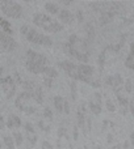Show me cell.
I'll list each match as a JSON object with an SVG mask.
<instances>
[{"label": "cell", "instance_id": "7c38bea8", "mask_svg": "<svg viewBox=\"0 0 134 149\" xmlns=\"http://www.w3.org/2000/svg\"><path fill=\"white\" fill-rule=\"evenodd\" d=\"M76 115H78V127L82 130L83 134H87V109H85L84 103H80L78 106V111H76Z\"/></svg>", "mask_w": 134, "mask_h": 149}, {"label": "cell", "instance_id": "b9f144b4", "mask_svg": "<svg viewBox=\"0 0 134 149\" xmlns=\"http://www.w3.org/2000/svg\"><path fill=\"white\" fill-rule=\"evenodd\" d=\"M91 86H92V88H100L101 86L100 80H93V81L91 82Z\"/></svg>", "mask_w": 134, "mask_h": 149}, {"label": "cell", "instance_id": "52a82bcc", "mask_svg": "<svg viewBox=\"0 0 134 149\" xmlns=\"http://www.w3.org/2000/svg\"><path fill=\"white\" fill-rule=\"evenodd\" d=\"M93 72H95V68L90 64H78L76 68V79L75 80H79V81L84 82V84L91 85V82L93 81L92 76Z\"/></svg>", "mask_w": 134, "mask_h": 149}, {"label": "cell", "instance_id": "6da1fadb", "mask_svg": "<svg viewBox=\"0 0 134 149\" xmlns=\"http://www.w3.org/2000/svg\"><path fill=\"white\" fill-rule=\"evenodd\" d=\"M25 67L29 72L34 74L44 73V71L49 67V59L46 58V55L39 54L34 50H28L26 51Z\"/></svg>", "mask_w": 134, "mask_h": 149}, {"label": "cell", "instance_id": "d590c367", "mask_svg": "<svg viewBox=\"0 0 134 149\" xmlns=\"http://www.w3.org/2000/svg\"><path fill=\"white\" fill-rule=\"evenodd\" d=\"M42 82L45 84V86L51 88L53 86V80L51 79H46V77H42Z\"/></svg>", "mask_w": 134, "mask_h": 149}, {"label": "cell", "instance_id": "ee69618b", "mask_svg": "<svg viewBox=\"0 0 134 149\" xmlns=\"http://www.w3.org/2000/svg\"><path fill=\"white\" fill-rule=\"evenodd\" d=\"M129 110L132 111V114H133V116H134V100L130 101V105H129Z\"/></svg>", "mask_w": 134, "mask_h": 149}, {"label": "cell", "instance_id": "603a6c76", "mask_svg": "<svg viewBox=\"0 0 134 149\" xmlns=\"http://www.w3.org/2000/svg\"><path fill=\"white\" fill-rule=\"evenodd\" d=\"M88 106H90V110L92 111V114L93 115H100L101 114V110H103V107L101 106H99L97 103H95L92 100H90V102H88Z\"/></svg>", "mask_w": 134, "mask_h": 149}, {"label": "cell", "instance_id": "2e32d148", "mask_svg": "<svg viewBox=\"0 0 134 149\" xmlns=\"http://www.w3.org/2000/svg\"><path fill=\"white\" fill-rule=\"evenodd\" d=\"M7 127L8 128H18L21 127V119L15 114H11L7 119Z\"/></svg>", "mask_w": 134, "mask_h": 149}, {"label": "cell", "instance_id": "5b68a950", "mask_svg": "<svg viewBox=\"0 0 134 149\" xmlns=\"http://www.w3.org/2000/svg\"><path fill=\"white\" fill-rule=\"evenodd\" d=\"M25 38L28 39V42L34 45H38V46H44V47H51L53 46V41L49 36L46 34L39 33L36 29H32L28 31V34L25 36Z\"/></svg>", "mask_w": 134, "mask_h": 149}, {"label": "cell", "instance_id": "83f0119b", "mask_svg": "<svg viewBox=\"0 0 134 149\" xmlns=\"http://www.w3.org/2000/svg\"><path fill=\"white\" fill-rule=\"evenodd\" d=\"M133 88H134V84H133V81L130 79H126V81H125V84H124V89H125V92L126 93H133Z\"/></svg>", "mask_w": 134, "mask_h": 149}, {"label": "cell", "instance_id": "ac0fdd59", "mask_svg": "<svg viewBox=\"0 0 134 149\" xmlns=\"http://www.w3.org/2000/svg\"><path fill=\"white\" fill-rule=\"evenodd\" d=\"M125 67H128V68H130V70L134 71V42L130 45L129 54H128V58L125 59Z\"/></svg>", "mask_w": 134, "mask_h": 149}, {"label": "cell", "instance_id": "7bdbcfd3", "mask_svg": "<svg viewBox=\"0 0 134 149\" xmlns=\"http://www.w3.org/2000/svg\"><path fill=\"white\" fill-rule=\"evenodd\" d=\"M65 114H70V105L67 100H65Z\"/></svg>", "mask_w": 134, "mask_h": 149}, {"label": "cell", "instance_id": "f35d334b", "mask_svg": "<svg viewBox=\"0 0 134 149\" xmlns=\"http://www.w3.org/2000/svg\"><path fill=\"white\" fill-rule=\"evenodd\" d=\"M41 149H54V148H53V145L50 144L49 141L44 140V141H42V145H41Z\"/></svg>", "mask_w": 134, "mask_h": 149}, {"label": "cell", "instance_id": "60d3db41", "mask_svg": "<svg viewBox=\"0 0 134 149\" xmlns=\"http://www.w3.org/2000/svg\"><path fill=\"white\" fill-rule=\"evenodd\" d=\"M29 30H30V28H29L28 25H23V26H21V29H20V31H21V34H23V36H26Z\"/></svg>", "mask_w": 134, "mask_h": 149}, {"label": "cell", "instance_id": "277c9868", "mask_svg": "<svg viewBox=\"0 0 134 149\" xmlns=\"http://www.w3.org/2000/svg\"><path fill=\"white\" fill-rule=\"evenodd\" d=\"M0 9L7 17L20 18L23 16V7L13 0H3L0 1Z\"/></svg>", "mask_w": 134, "mask_h": 149}, {"label": "cell", "instance_id": "44dd1931", "mask_svg": "<svg viewBox=\"0 0 134 149\" xmlns=\"http://www.w3.org/2000/svg\"><path fill=\"white\" fill-rule=\"evenodd\" d=\"M42 77H46V79H55V77H58V71L55 70V68L53 67H47L46 70L44 71V73H42Z\"/></svg>", "mask_w": 134, "mask_h": 149}, {"label": "cell", "instance_id": "836d02e7", "mask_svg": "<svg viewBox=\"0 0 134 149\" xmlns=\"http://www.w3.org/2000/svg\"><path fill=\"white\" fill-rule=\"evenodd\" d=\"M24 127H25V131H26V134H28V135H36V131H34V127L32 126L30 123H26Z\"/></svg>", "mask_w": 134, "mask_h": 149}, {"label": "cell", "instance_id": "5bb4252c", "mask_svg": "<svg viewBox=\"0 0 134 149\" xmlns=\"http://www.w3.org/2000/svg\"><path fill=\"white\" fill-rule=\"evenodd\" d=\"M58 17H59V20L63 22V25H65V24L66 25H71V24H74V20H75V16L72 15L68 9H61Z\"/></svg>", "mask_w": 134, "mask_h": 149}, {"label": "cell", "instance_id": "f1b7e54d", "mask_svg": "<svg viewBox=\"0 0 134 149\" xmlns=\"http://www.w3.org/2000/svg\"><path fill=\"white\" fill-rule=\"evenodd\" d=\"M92 101L95 103H97L99 106H101V103H103V95H101V93L100 92H95V93H93Z\"/></svg>", "mask_w": 134, "mask_h": 149}, {"label": "cell", "instance_id": "8992f818", "mask_svg": "<svg viewBox=\"0 0 134 149\" xmlns=\"http://www.w3.org/2000/svg\"><path fill=\"white\" fill-rule=\"evenodd\" d=\"M62 50L66 55H68V56L72 58V59L79 60V62H82L83 64H87V63L90 62V54H88V52H83V51L76 50L68 41L62 45Z\"/></svg>", "mask_w": 134, "mask_h": 149}, {"label": "cell", "instance_id": "8fae6325", "mask_svg": "<svg viewBox=\"0 0 134 149\" xmlns=\"http://www.w3.org/2000/svg\"><path fill=\"white\" fill-rule=\"evenodd\" d=\"M0 45H1V49L7 52L15 51L16 47H17V42H16L11 36L5 34L4 31L0 33Z\"/></svg>", "mask_w": 134, "mask_h": 149}, {"label": "cell", "instance_id": "4dcf8cb0", "mask_svg": "<svg viewBox=\"0 0 134 149\" xmlns=\"http://www.w3.org/2000/svg\"><path fill=\"white\" fill-rule=\"evenodd\" d=\"M42 115H44V118L47 119V120H50V122L53 120V111L50 110V107H45L44 109V114H42Z\"/></svg>", "mask_w": 134, "mask_h": 149}, {"label": "cell", "instance_id": "c3c4849f", "mask_svg": "<svg viewBox=\"0 0 134 149\" xmlns=\"http://www.w3.org/2000/svg\"><path fill=\"white\" fill-rule=\"evenodd\" d=\"M112 136H113V135H108V143H111V141H112V139H113Z\"/></svg>", "mask_w": 134, "mask_h": 149}, {"label": "cell", "instance_id": "ab89813d", "mask_svg": "<svg viewBox=\"0 0 134 149\" xmlns=\"http://www.w3.org/2000/svg\"><path fill=\"white\" fill-rule=\"evenodd\" d=\"M76 17H78V22H80V24H82L83 21H84V16H83V12H82V10H80V9L76 12Z\"/></svg>", "mask_w": 134, "mask_h": 149}, {"label": "cell", "instance_id": "ba28073f", "mask_svg": "<svg viewBox=\"0 0 134 149\" xmlns=\"http://www.w3.org/2000/svg\"><path fill=\"white\" fill-rule=\"evenodd\" d=\"M0 85H1V90L7 100L13 98V95L16 94V85H17L16 80L12 76H4L0 79Z\"/></svg>", "mask_w": 134, "mask_h": 149}, {"label": "cell", "instance_id": "e0dca14e", "mask_svg": "<svg viewBox=\"0 0 134 149\" xmlns=\"http://www.w3.org/2000/svg\"><path fill=\"white\" fill-rule=\"evenodd\" d=\"M65 100L66 98H63L62 95H55L53 98V102H54V106L58 113H65Z\"/></svg>", "mask_w": 134, "mask_h": 149}, {"label": "cell", "instance_id": "d6986e66", "mask_svg": "<svg viewBox=\"0 0 134 149\" xmlns=\"http://www.w3.org/2000/svg\"><path fill=\"white\" fill-rule=\"evenodd\" d=\"M0 26H1V31H4L5 34H8V36L13 34V28L5 18H0Z\"/></svg>", "mask_w": 134, "mask_h": 149}, {"label": "cell", "instance_id": "f6af8a7d", "mask_svg": "<svg viewBox=\"0 0 134 149\" xmlns=\"http://www.w3.org/2000/svg\"><path fill=\"white\" fill-rule=\"evenodd\" d=\"M122 148H125V149H129L130 148V143L128 141V140H125V143H124V147Z\"/></svg>", "mask_w": 134, "mask_h": 149}, {"label": "cell", "instance_id": "ffe728a7", "mask_svg": "<svg viewBox=\"0 0 134 149\" xmlns=\"http://www.w3.org/2000/svg\"><path fill=\"white\" fill-rule=\"evenodd\" d=\"M45 9H46L49 13H51V15H59V12H61V9H59L57 3H51V1L45 3Z\"/></svg>", "mask_w": 134, "mask_h": 149}, {"label": "cell", "instance_id": "e575fe53", "mask_svg": "<svg viewBox=\"0 0 134 149\" xmlns=\"http://www.w3.org/2000/svg\"><path fill=\"white\" fill-rule=\"evenodd\" d=\"M87 36H88V41H92L93 39V28L90 24L87 25Z\"/></svg>", "mask_w": 134, "mask_h": 149}, {"label": "cell", "instance_id": "1f68e13d", "mask_svg": "<svg viewBox=\"0 0 134 149\" xmlns=\"http://www.w3.org/2000/svg\"><path fill=\"white\" fill-rule=\"evenodd\" d=\"M26 139H28V143L30 147H34L37 143V135H28L26 136Z\"/></svg>", "mask_w": 134, "mask_h": 149}, {"label": "cell", "instance_id": "30bf717a", "mask_svg": "<svg viewBox=\"0 0 134 149\" xmlns=\"http://www.w3.org/2000/svg\"><path fill=\"white\" fill-rule=\"evenodd\" d=\"M58 136H57V145L59 149H74L72 144L70 141V137L67 135V130L63 126L58 128Z\"/></svg>", "mask_w": 134, "mask_h": 149}, {"label": "cell", "instance_id": "d6a6232c", "mask_svg": "<svg viewBox=\"0 0 134 149\" xmlns=\"http://www.w3.org/2000/svg\"><path fill=\"white\" fill-rule=\"evenodd\" d=\"M38 127H39V128H41L44 132H49V131H50V126L45 123L44 120H39V122H38Z\"/></svg>", "mask_w": 134, "mask_h": 149}, {"label": "cell", "instance_id": "9c48e42d", "mask_svg": "<svg viewBox=\"0 0 134 149\" xmlns=\"http://www.w3.org/2000/svg\"><path fill=\"white\" fill-rule=\"evenodd\" d=\"M105 84L109 85L111 88H113L114 93H120L122 92L124 89V79H122V76L120 73H114V74H111V76H106L105 77Z\"/></svg>", "mask_w": 134, "mask_h": 149}, {"label": "cell", "instance_id": "816d5d0a", "mask_svg": "<svg viewBox=\"0 0 134 149\" xmlns=\"http://www.w3.org/2000/svg\"><path fill=\"white\" fill-rule=\"evenodd\" d=\"M133 95H134V88H133Z\"/></svg>", "mask_w": 134, "mask_h": 149}, {"label": "cell", "instance_id": "3957f363", "mask_svg": "<svg viewBox=\"0 0 134 149\" xmlns=\"http://www.w3.org/2000/svg\"><path fill=\"white\" fill-rule=\"evenodd\" d=\"M36 103L37 102L34 101L32 93H28V92H21L15 101L16 107L20 111H23V113L28 114V115H32V114H34L37 111Z\"/></svg>", "mask_w": 134, "mask_h": 149}, {"label": "cell", "instance_id": "cb8c5ba5", "mask_svg": "<svg viewBox=\"0 0 134 149\" xmlns=\"http://www.w3.org/2000/svg\"><path fill=\"white\" fill-rule=\"evenodd\" d=\"M3 141H4L5 147H7L8 149H15V139H13V136L4 135V137H3Z\"/></svg>", "mask_w": 134, "mask_h": 149}, {"label": "cell", "instance_id": "f907efd6", "mask_svg": "<svg viewBox=\"0 0 134 149\" xmlns=\"http://www.w3.org/2000/svg\"><path fill=\"white\" fill-rule=\"evenodd\" d=\"M79 149H87V147H85V145H83V147H80Z\"/></svg>", "mask_w": 134, "mask_h": 149}, {"label": "cell", "instance_id": "bcb514c9", "mask_svg": "<svg viewBox=\"0 0 134 149\" xmlns=\"http://www.w3.org/2000/svg\"><path fill=\"white\" fill-rule=\"evenodd\" d=\"M130 144L134 145V132H132V134H130Z\"/></svg>", "mask_w": 134, "mask_h": 149}, {"label": "cell", "instance_id": "4fadbf2b", "mask_svg": "<svg viewBox=\"0 0 134 149\" xmlns=\"http://www.w3.org/2000/svg\"><path fill=\"white\" fill-rule=\"evenodd\" d=\"M58 67L65 71V72L68 74V77L72 79V81H75V79H76L78 64H75L74 62H70V60H61V62H58Z\"/></svg>", "mask_w": 134, "mask_h": 149}, {"label": "cell", "instance_id": "8d00e7d4", "mask_svg": "<svg viewBox=\"0 0 134 149\" xmlns=\"http://www.w3.org/2000/svg\"><path fill=\"white\" fill-rule=\"evenodd\" d=\"M91 131H92V118L87 116V132L90 134Z\"/></svg>", "mask_w": 134, "mask_h": 149}, {"label": "cell", "instance_id": "7402d4cb", "mask_svg": "<svg viewBox=\"0 0 134 149\" xmlns=\"http://www.w3.org/2000/svg\"><path fill=\"white\" fill-rule=\"evenodd\" d=\"M32 95H33L34 101H36L37 103H42V102H44V95H42V88L41 86H38V85H37L36 90L32 93Z\"/></svg>", "mask_w": 134, "mask_h": 149}, {"label": "cell", "instance_id": "9a60e30c", "mask_svg": "<svg viewBox=\"0 0 134 149\" xmlns=\"http://www.w3.org/2000/svg\"><path fill=\"white\" fill-rule=\"evenodd\" d=\"M114 95H116L117 101H118V105L121 106V110H122V114L126 113V110L129 109V105H130V101L128 100L126 95L122 94V92L120 93H114Z\"/></svg>", "mask_w": 134, "mask_h": 149}, {"label": "cell", "instance_id": "d4e9b609", "mask_svg": "<svg viewBox=\"0 0 134 149\" xmlns=\"http://www.w3.org/2000/svg\"><path fill=\"white\" fill-rule=\"evenodd\" d=\"M105 54H106V50L104 49L103 51H101V54L99 55L97 63H99V70H100V72H103V70H104V65H105Z\"/></svg>", "mask_w": 134, "mask_h": 149}, {"label": "cell", "instance_id": "681fc988", "mask_svg": "<svg viewBox=\"0 0 134 149\" xmlns=\"http://www.w3.org/2000/svg\"><path fill=\"white\" fill-rule=\"evenodd\" d=\"M93 149H103V148H101V145H95Z\"/></svg>", "mask_w": 134, "mask_h": 149}, {"label": "cell", "instance_id": "484cf974", "mask_svg": "<svg viewBox=\"0 0 134 149\" xmlns=\"http://www.w3.org/2000/svg\"><path fill=\"white\" fill-rule=\"evenodd\" d=\"M70 89H71V98L72 101H76L78 100V85L75 81L70 82Z\"/></svg>", "mask_w": 134, "mask_h": 149}, {"label": "cell", "instance_id": "f546056e", "mask_svg": "<svg viewBox=\"0 0 134 149\" xmlns=\"http://www.w3.org/2000/svg\"><path fill=\"white\" fill-rule=\"evenodd\" d=\"M105 107H106V110L111 111V113H114V111H116V105H114L109 98H105Z\"/></svg>", "mask_w": 134, "mask_h": 149}, {"label": "cell", "instance_id": "7a4b0ae2", "mask_svg": "<svg viewBox=\"0 0 134 149\" xmlns=\"http://www.w3.org/2000/svg\"><path fill=\"white\" fill-rule=\"evenodd\" d=\"M33 24L38 28L44 29L47 33H58L63 29V24L54 20L53 17L45 15V13H36L33 16Z\"/></svg>", "mask_w": 134, "mask_h": 149}, {"label": "cell", "instance_id": "4316f807", "mask_svg": "<svg viewBox=\"0 0 134 149\" xmlns=\"http://www.w3.org/2000/svg\"><path fill=\"white\" fill-rule=\"evenodd\" d=\"M12 136H13V139H15L16 145H17V147H21V144H23V141H24V139H23V135H21L20 132L15 131V132H13V134H12Z\"/></svg>", "mask_w": 134, "mask_h": 149}, {"label": "cell", "instance_id": "74e56055", "mask_svg": "<svg viewBox=\"0 0 134 149\" xmlns=\"http://www.w3.org/2000/svg\"><path fill=\"white\" fill-rule=\"evenodd\" d=\"M78 128H79L78 126H74V128H72V137H74V141H78V139H79V135H78Z\"/></svg>", "mask_w": 134, "mask_h": 149}, {"label": "cell", "instance_id": "7dc6e473", "mask_svg": "<svg viewBox=\"0 0 134 149\" xmlns=\"http://www.w3.org/2000/svg\"><path fill=\"white\" fill-rule=\"evenodd\" d=\"M121 148H122L121 144H116V145H113V147H112V149H121Z\"/></svg>", "mask_w": 134, "mask_h": 149}]
</instances>
